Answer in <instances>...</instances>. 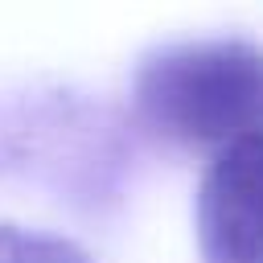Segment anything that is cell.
<instances>
[{
  "label": "cell",
  "mask_w": 263,
  "mask_h": 263,
  "mask_svg": "<svg viewBox=\"0 0 263 263\" xmlns=\"http://www.w3.org/2000/svg\"><path fill=\"white\" fill-rule=\"evenodd\" d=\"M132 103L140 123L177 148H226L259 132L263 62L247 41H189L140 62Z\"/></svg>",
  "instance_id": "1"
},
{
  "label": "cell",
  "mask_w": 263,
  "mask_h": 263,
  "mask_svg": "<svg viewBox=\"0 0 263 263\" xmlns=\"http://www.w3.org/2000/svg\"><path fill=\"white\" fill-rule=\"evenodd\" d=\"M201 263L259 259V132L218 148L197 197Z\"/></svg>",
  "instance_id": "2"
},
{
  "label": "cell",
  "mask_w": 263,
  "mask_h": 263,
  "mask_svg": "<svg viewBox=\"0 0 263 263\" xmlns=\"http://www.w3.org/2000/svg\"><path fill=\"white\" fill-rule=\"evenodd\" d=\"M0 263H95L82 247L58 234L0 226Z\"/></svg>",
  "instance_id": "3"
}]
</instances>
